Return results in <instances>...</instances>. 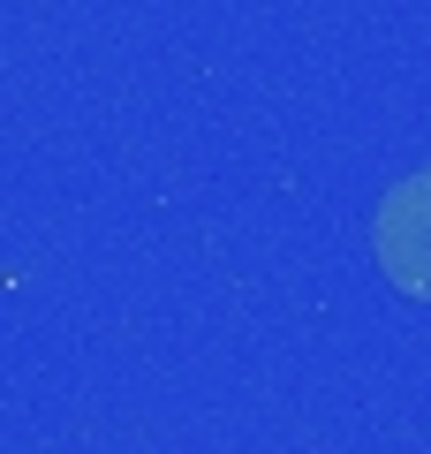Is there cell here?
Returning <instances> with one entry per match:
<instances>
[{"mask_svg":"<svg viewBox=\"0 0 431 454\" xmlns=\"http://www.w3.org/2000/svg\"><path fill=\"white\" fill-rule=\"evenodd\" d=\"M371 258L409 303H431V167L401 175L371 212Z\"/></svg>","mask_w":431,"mask_h":454,"instance_id":"obj_1","label":"cell"}]
</instances>
